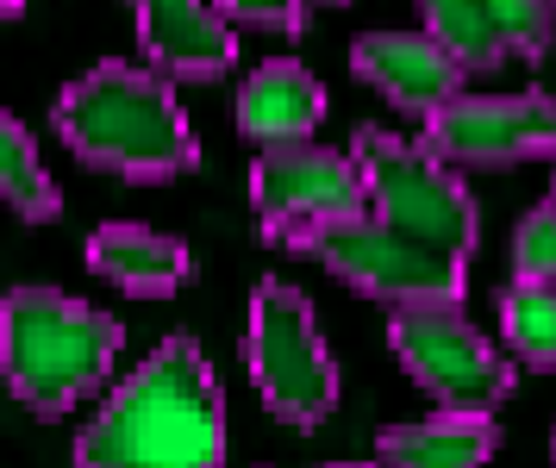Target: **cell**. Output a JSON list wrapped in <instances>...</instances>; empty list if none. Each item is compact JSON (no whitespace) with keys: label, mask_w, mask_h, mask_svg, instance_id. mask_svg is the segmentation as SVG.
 <instances>
[{"label":"cell","mask_w":556,"mask_h":468,"mask_svg":"<svg viewBox=\"0 0 556 468\" xmlns=\"http://www.w3.org/2000/svg\"><path fill=\"white\" fill-rule=\"evenodd\" d=\"M76 468H226V394L194 338H163L81 425Z\"/></svg>","instance_id":"1"},{"label":"cell","mask_w":556,"mask_h":468,"mask_svg":"<svg viewBox=\"0 0 556 468\" xmlns=\"http://www.w3.org/2000/svg\"><path fill=\"white\" fill-rule=\"evenodd\" d=\"M56 138L88 169L126 175V181H176L201 163V138L181 106L176 81L151 63L106 56L56 94Z\"/></svg>","instance_id":"2"},{"label":"cell","mask_w":556,"mask_h":468,"mask_svg":"<svg viewBox=\"0 0 556 468\" xmlns=\"http://www.w3.org/2000/svg\"><path fill=\"white\" fill-rule=\"evenodd\" d=\"M26 13V0H0V20H20Z\"/></svg>","instance_id":"20"},{"label":"cell","mask_w":556,"mask_h":468,"mask_svg":"<svg viewBox=\"0 0 556 468\" xmlns=\"http://www.w3.org/2000/svg\"><path fill=\"white\" fill-rule=\"evenodd\" d=\"M251 206L269 244H294L301 231L369 213V194H363L351 150L276 144V150H256L251 163Z\"/></svg>","instance_id":"8"},{"label":"cell","mask_w":556,"mask_h":468,"mask_svg":"<svg viewBox=\"0 0 556 468\" xmlns=\"http://www.w3.org/2000/svg\"><path fill=\"white\" fill-rule=\"evenodd\" d=\"M244 369H251V388L269 406V419L294 425V431H319L338 413V394H344L338 356L313 319V300L281 275H263L251 294Z\"/></svg>","instance_id":"5"},{"label":"cell","mask_w":556,"mask_h":468,"mask_svg":"<svg viewBox=\"0 0 556 468\" xmlns=\"http://www.w3.org/2000/svg\"><path fill=\"white\" fill-rule=\"evenodd\" d=\"M451 169H513L556 156V94H456L419 131Z\"/></svg>","instance_id":"9"},{"label":"cell","mask_w":556,"mask_h":468,"mask_svg":"<svg viewBox=\"0 0 556 468\" xmlns=\"http://www.w3.org/2000/svg\"><path fill=\"white\" fill-rule=\"evenodd\" d=\"M319 119H326V88H319V75L301 69L294 56H276V63L251 69V81L238 88V131H244L256 150L313 144Z\"/></svg>","instance_id":"14"},{"label":"cell","mask_w":556,"mask_h":468,"mask_svg":"<svg viewBox=\"0 0 556 468\" xmlns=\"http://www.w3.org/2000/svg\"><path fill=\"white\" fill-rule=\"evenodd\" d=\"M388 350L451 413H494L519 388V369L469 325L463 306H394L388 313Z\"/></svg>","instance_id":"7"},{"label":"cell","mask_w":556,"mask_h":468,"mask_svg":"<svg viewBox=\"0 0 556 468\" xmlns=\"http://www.w3.org/2000/svg\"><path fill=\"white\" fill-rule=\"evenodd\" d=\"M219 20L238 31V25H256V31H301L306 25V0H213Z\"/></svg>","instance_id":"19"},{"label":"cell","mask_w":556,"mask_h":468,"mask_svg":"<svg viewBox=\"0 0 556 468\" xmlns=\"http://www.w3.org/2000/svg\"><path fill=\"white\" fill-rule=\"evenodd\" d=\"M551 206H556V156H551Z\"/></svg>","instance_id":"21"},{"label":"cell","mask_w":556,"mask_h":468,"mask_svg":"<svg viewBox=\"0 0 556 468\" xmlns=\"http://www.w3.org/2000/svg\"><path fill=\"white\" fill-rule=\"evenodd\" d=\"M126 350V325L63 294V288H7L0 300V381L38 419H63L101 388Z\"/></svg>","instance_id":"3"},{"label":"cell","mask_w":556,"mask_h":468,"mask_svg":"<svg viewBox=\"0 0 556 468\" xmlns=\"http://www.w3.org/2000/svg\"><path fill=\"white\" fill-rule=\"evenodd\" d=\"M288 250L313 256L319 269H331L363 300H381L388 313L394 306H463V294H469V263H456L444 250L406 238V231H394L376 213H356V219H331L319 231H301Z\"/></svg>","instance_id":"6"},{"label":"cell","mask_w":556,"mask_h":468,"mask_svg":"<svg viewBox=\"0 0 556 468\" xmlns=\"http://www.w3.org/2000/svg\"><path fill=\"white\" fill-rule=\"evenodd\" d=\"M88 269L113 281L119 294L131 300H169L188 288L194 275V250L169 238V231H151V225H131V219H113L88 238Z\"/></svg>","instance_id":"13"},{"label":"cell","mask_w":556,"mask_h":468,"mask_svg":"<svg viewBox=\"0 0 556 468\" xmlns=\"http://www.w3.org/2000/svg\"><path fill=\"white\" fill-rule=\"evenodd\" d=\"M306 7H344V0H306Z\"/></svg>","instance_id":"23"},{"label":"cell","mask_w":556,"mask_h":468,"mask_svg":"<svg viewBox=\"0 0 556 468\" xmlns=\"http://www.w3.org/2000/svg\"><path fill=\"white\" fill-rule=\"evenodd\" d=\"M501 338L513 350V363L551 375L556 369V288L513 275L501 288Z\"/></svg>","instance_id":"17"},{"label":"cell","mask_w":556,"mask_h":468,"mask_svg":"<svg viewBox=\"0 0 556 468\" xmlns=\"http://www.w3.org/2000/svg\"><path fill=\"white\" fill-rule=\"evenodd\" d=\"M326 468H376V463H326Z\"/></svg>","instance_id":"22"},{"label":"cell","mask_w":556,"mask_h":468,"mask_svg":"<svg viewBox=\"0 0 556 468\" xmlns=\"http://www.w3.org/2000/svg\"><path fill=\"white\" fill-rule=\"evenodd\" d=\"M551 463H556V431H551Z\"/></svg>","instance_id":"24"},{"label":"cell","mask_w":556,"mask_h":468,"mask_svg":"<svg viewBox=\"0 0 556 468\" xmlns=\"http://www.w3.org/2000/svg\"><path fill=\"white\" fill-rule=\"evenodd\" d=\"M144 63L169 81H219L238 63V31L213 0H131Z\"/></svg>","instance_id":"12"},{"label":"cell","mask_w":556,"mask_h":468,"mask_svg":"<svg viewBox=\"0 0 556 468\" xmlns=\"http://www.w3.org/2000/svg\"><path fill=\"white\" fill-rule=\"evenodd\" d=\"M351 69L394 113H413V119H431L438 106H451L469 81L431 31H363L351 45Z\"/></svg>","instance_id":"11"},{"label":"cell","mask_w":556,"mask_h":468,"mask_svg":"<svg viewBox=\"0 0 556 468\" xmlns=\"http://www.w3.org/2000/svg\"><path fill=\"white\" fill-rule=\"evenodd\" d=\"M351 163L363 175V194H369V213L376 219H388L394 231H406V238H419L431 250H444L456 263L476 256V244H481L476 194L419 138H401L388 125H356Z\"/></svg>","instance_id":"4"},{"label":"cell","mask_w":556,"mask_h":468,"mask_svg":"<svg viewBox=\"0 0 556 468\" xmlns=\"http://www.w3.org/2000/svg\"><path fill=\"white\" fill-rule=\"evenodd\" d=\"M0 200L31 225H51L63 213V188H56V175L45 169V156L31 144V131L7 106H0Z\"/></svg>","instance_id":"16"},{"label":"cell","mask_w":556,"mask_h":468,"mask_svg":"<svg viewBox=\"0 0 556 468\" xmlns=\"http://www.w3.org/2000/svg\"><path fill=\"white\" fill-rule=\"evenodd\" d=\"M501 450L494 413H451L438 406L431 419L388 425L376 438V468H488Z\"/></svg>","instance_id":"15"},{"label":"cell","mask_w":556,"mask_h":468,"mask_svg":"<svg viewBox=\"0 0 556 468\" xmlns=\"http://www.w3.org/2000/svg\"><path fill=\"white\" fill-rule=\"evenodd\" d=\"M513 269H519V281L556 288V206L551 200L519 219V231H513Z\"/></svg>","instance_id":"18"},{"label":"cell","mask_w":556,"mask_h":468,"mask_svg":"<svg viewBox=\"0 0 556 468\" xmlns=\"http://www.w3.org/2000/svg\"><path fill=\"white\" fill-rule=\"evenodd\" d=\"M419 20L463 75L494 69L506 56L538 63L556 45V0H419Z\"/></svg>","instance_id":"10"}]
</instances>
